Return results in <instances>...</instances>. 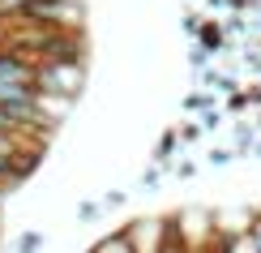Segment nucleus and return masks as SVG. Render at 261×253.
<instances>
[{
  "instance_id": "obj_7",
  "label": "nucleus",
  "mask_w": 261,
  "mask_h": 253,
  "mask_svg": "<svg viewBox=\"0 0 261 253\" xmlns=\"http://www.w3.org/2000/svg\"><path fill=\"white\" fill-rule=\"evenodd\" d=\"M210 86H219V90H236V78H227V73H201Z\"/></svg>"
},
{
  "instance_id": "obj_5",
  "label": "nucleus",
  "mask_w": 261,
  "mask_h": 253,
  "mask_svg": "<svg viewBox=\"0 0 261 253\" xmlns=\"http://www.w3.org/2000/svg\"><path fill=\"white\" fill-rule=\"evenodd\" d=\"M159 253H189V249H184V240L176 236V227H163V245H159Z\"/></svg>"
},
{
  "instance_id": "obj_9",
  "label": "nucleus",
  "mask_w": 261,
  "mask_h": 253,
  "mask_svg": "<svg viewBox=\"0 0 261 253\" xmlns=\"http://www.w3.org/2000/svg\"><path fill=\"white\" fill-rule=\"evenodd\" d=\"M30 0H0V13H21Z\"/></svg>"
},
{
  "instance_id": "obj_11",
  "label": "nucleus",
  "mask_w": 261,
  "mask_h": 253,
  "mask_svg": "<svg viewBox=\"0 0 261 253\" xmlns=\"http://www.w3.org/2000/svg\"><path fill=\"white\" fill-rule=\"evenodd\" d=\"M253 236H257V245H261V219H257V227H253Z\"/></svg>"
},
{
  "instance_id": "obj_1",
  "label": "nucleus",
  "mask_w": 261,
  "mask_h": 253,
  "mask_svg": "<svg viewBox=\"0 0 261 253\" xmlns=\"http://www.w3.org/2000/svg\"><path fill=\"white\" fill-rule=\"evenodd\" d=\"M35 82L43 95H60V99H73L82 95V60H43L35 69Z\"/></svg>"
},
{
  "instance_id": "obj_8",
  "label": "nucleus",
  "mask_w": 261,
  "mask_h": 253,
  "mask_svg": "<svg viewBox=\"0 0 261 253\" xmlns=\"http://www.w3.org/2000/svg\"><path fill=\"white\" fill-rule=\"evenodd\" d=\"M17 249H21V253H39V249H43V236H39V232L21 236V240H17Z\"/></svg>"
},
{
  "instance_id": "obj_10",
  "label": "nucleus",
  "mask_w": 261,
  "mask_h": 253,
  "mask_svg": "<svg viewBox=\"0 0 261 253\" xmlns=\"http://www.w3.org/2000/svg\"><path fill=\"white\" fill-rule=\"evenodd\" d=\"M210 163H214V168H227V163H231V150H214Z\"/></svg>"
},
{
  "instance_id": "obj_6",
  "label": "nucleus",
  "mask_w": 261,
  "mask_h": 253,
  "mask_svg": "<svg viewBox=\"0 0 261 253\" xmlns=\"http://www.w3.org/2000/svg\"><path fill=\"white\" fill-rule=\"evenodd\" d=\"M201 43L205 48H223V30L219 26H201Z\"/></svg>"
},
{
  "instance_id": "obj_4",
  "label": "nucleus",
  "mask_w": 261,
  "mask_h": 253,
  "mask_svg": "<svg viewBox=\"0 0 261 253\" xmlns=\"http://www.w3.org/2000/svg\"><path fill=\"white\" fill-rule=\"evenodd\" d=\"M219 253H261V245H257L253 232H236V236H223Z\"/></svg>"
},
{
  "instance_id": "obj_2",
  "label": "nucleus",
  "mask_w": 261,
  "mask_h": 253,
  "mask_svg": "<svg viewBox=\"0 0 261 253\" xmlns=\"http://www.w3.org/2000/svg\"><path fill=\"white\" fill-rule=\"evenodd\" d=\"M21 17H35L39 26H56V30H73L82 26V9L73 0H30L21 9Z\"/></svg>"
},
{
  "instance_id": "obj_3",
  "label": "nucleus",
  "mask_w": 261,
  "mask_h": 253,
  "mask_svg": "<svg viewBox=\"0 0 261 253\" xmlns=\"http://www.w3.org/2000/svg\"><path fill=\"white\" fill-rule=\"evenodd\" d=\"M90 253H137L133 245V232H116V236H103L99 245H94Z\"/></svg>"
}]
</instances>
